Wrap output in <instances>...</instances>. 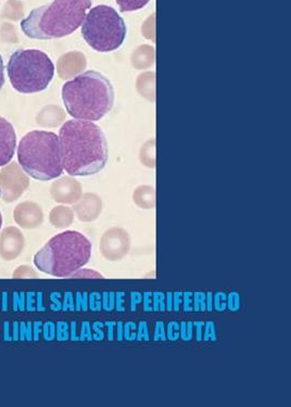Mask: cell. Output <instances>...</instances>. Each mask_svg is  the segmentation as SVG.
Masks as SVG:
<instances>
[{"mask_svg":"<svg viewBox=\"0 0 291 407\" xmlns=\"http://www.w3.org/2000/svg\"><path fill=\"white\" fill-rule=\"evenodd\" d=\"M62 168L70 176H91L101 172L109 159L103 129L91 121H68L59 131Z\"/></svg>","mask_w":291,"mask_h":407,"instance_id":"6da1fadb","label":"cell"},{"mask_svg":"<svg viewBox=\"0 0 291 407\" xmlns=\"http://www.w3.org/2000/svg\"><path fill=\"white\" fill-rule=\"evenodd\" d=\"M62 100L72 118L83 121H101L114 104L111 81L96 71H87L62 87Z\"/></svg>","mask_w":291,"mask_h":407,"instance_id":"7a4b0ae2","label":"cell"},{"mask_svg":"<svg viewBox=\"0 0 291 407\" xmlns=\"http://www.w3.org/2000/svg\"><path fill=\"white\" fill-rule=\"evenodd\" d=\"M93 0H53L33 9L21 22L26 36L39 41L62 39L82 26Z\"/></svg>","mask_w":291,"mask_h":407,"instance_id":"3957f363","label":"cell"},{"mask_svg":"<svg viewBox=\"0 0 291 407\" xmlns=\"http://www.w3.org/2000/svg\"><path fill=\"white\" fill-rule=\"evenodd\" d=\"M91 248V240L80 231H63L51 238L35 254L34 264L51 276L70 277L89 262Z\"/></svg>","mask_w":291,"mask_h":407,"instance_id":"277c9868","label":"cell"},{"mask_svg":"<svg viewBox=\"0 0 291 407\" xmlns=\"http://www.w3.org/2000/svg\"><path fill=\"white\" fill-rule=\"evenodd\" d=\"M18 161L23 171L37 181H51L61 176L63 168L59 136L46 131L26 134L19 144Z\"/></svg>","mask_w":291,"mask_h":407,"instance_id":"5b68a950","label":"cell"},{"mask_svg":"<svg viewBox=\"0 0 291 407\" xmlns=\"http://www.w3.org/2000/svg\"><path fill=\"white\" fill-rule=\"evenodd\" d=\"M7 71L12 87L21 94L41 93L55 76L51 58L37 49L16 50L10 57Z\"/></svg>","mask_w":291,"mask_h":407,"instance_id":"8992f818","label":"cell"},{"mask_svg":"<svg viewBox=\"0 0 291 407\" xmlns=\"http://www.w3.org/2000/svg\"><path fill=\"white\" fill-rule=\"evenodd\" d=\"M82 35L96 51H114L126 41V22L114 8L96 6L87 12L83 21Z\"/></svg>","mask_w":291,"mask_h":407,"instance_id":"52a82bcc","label":"cell"},{"mask_svg":"<svg viewBox=\"0 0 291 407\" xmlns=\"http://www.w3.org/2000/svg\"><path fill=\"white\" fill-rule=\"evenodd\" d=\"M30 186V179L16 162L8 163L0 171V191L6 204L16 201Z\"/></svg>","mask_w":291,"mask_h":407,"instance_id":"ba28073f","label":"cell"},{"mask_svg":"<svg viewBox=\"0 0 291 407\" xmlns=\"http://www.w3.org/2000/svg\"><path fill=\"white\" fill-rule=\"evenodd\" d=\"M131 249L130 233L121 227H112L101 236L99 250L108 261L116 262L128 256Z\"/></svg>","mask_w":291,"mask_h":407,"instance_id":"9c48e42d","label":"cell"},{"mask_svg":"<svg viewBox=\"0 0 291 407\" xmlns=\"http://www.w3.org/2000/svg\"><path fill=\"white\" fill-rule=\"evenodd\" d=\"M26 248V238L20 229L6 227L0 233V256L5 261L16 260Z\"/></svg>","mask_w":291,"mask_h":407,"instance_id":"30bf717a","label":"cell"},{"mask_svg":"<svg viewBox=\"0 0 291 407\" xmlns=\"http://www.w3.org/2000/svg\"><path fill=\"white\" fill-rule=\"evenodd\" d=\"M51 195L58 204H74L82 197V185L72 177L63 176L53 183Z\"/></svg>","mask_w":291,"mask_h":407,"instance_id":"8fae6325","label":"cell"},{"mask_svg":"<svg viewBox=\"0 0 291 407\" xmlns=\"http://www.w3.org/2000/svg\"><path fill=\"white\" fill-rule=\"evenodd\" d=\"M14 222L24 229H34L44 222V213L39 204L32 201L22 202L14 208Z\"/></svg>","mask_w":291,"mask_h":407,"instance_id":"7c38bea8","label":"cell"},{"mask_svg":"<svg viewBox=\"0 0 291 407\" xmlns=\"http://www.w3.org/2000/svg\"><path fill=\"white\" fill-rule=\"evenodd\" d=\"M73 211L81 222H93L101 214L103 201L98 195L87 193L82 195L81 199L76 202V206H73Z\"/></svg>","mask_w":291,"mask_h":407,"instance_id":"4fadbf2b","label":"cell"},{"mask_svg":"<svg viewBox=\"0 0 291 407\" xmlns=\"http://www.w3.org/2000/svg\"><path fill=\"white\" fill-rule=\"evenodd\" d=\"M16 147V136L9 121L0 116V166H7L14 158Z\"/></svg>","mask_w":291,"mask_h":407,"instance_id":"5bb4252c","label":"cell"},{"mask_svg":"<svg viewBox=\"0 0 291 407\" xmlns=\"http://www.w3.org/2000/svg\"><path fill=\"white\" fill-rule=\"evenodd\" d=\"M85 66H86V59L82 52H68L58 60V74L60 79H68L82 72Z\"/></svg>","mask_w":291,"mask_h":407,"instance_id":"9a60e30c","label":"cell"},{"mask_svg":"<svg viewBox=\"0 0 291 407\" xmlns=\"http://www.w3.org/2000/svg\"><path fill=\"white\" fill-rule=\"evenodd\" d=\"M74 221V211L68 206H59L49 213V222L56 228H68Z\"/></svg>","mask_w":291,"mask_h":407,"instance_id":"2e32d148","label":"cell"},{"mask_svg":"<svg viewBox=\"0 0 291 407\" xmlns=\"http://www.w3.org/2000/svg\"><path fill=\"white\" fill-rule=\"evenodd\" d=\"M66 119L62 109L57 106H47L37 114L36 121L43 126H57Z\"/></svg>","mask_w":291,"mask_h":407,"instance_id":"e0dca14e","label":"cell"},{"mask_svg":"<svg viewBox=\"0 0 291 407\" xmlns=\"http://www.w3.org/2000/svg\"><path fill=\"white\" fill-rule=\"evenodd\" d=\"M133 199L139 208L145 210L153 208L155 204V189L151 186H141L135 190Z\"/></svg>","mask_w":291,"mask_h":407,"instance_id":"ac0fdd59","label":"cell"},{"mask_svg":"<svg viewBox=\"0 0 291 407\" xmlns=\"http://www.w3.org/2000/svg\"><path fill=\"white\" fill-rule=\"evenodd\" d=\"M24 16V7L20 0H8L1 16L10 21H19Z\"/></svg>","mask_w":291,"mask_h":407,"instance_id":"d6986e66","label":"cell"},{"mask_svg":"<svg viewBox=\"0 0 291 407\" xmlns=\"http://www.w3.org/2000/svg\"><path fill=\"white\" fill-rule=\"evenodd\" d=\"M136 56L143 58H137V59H133V64H134L135 68L136 69H145L149 68V66L153 64V48L149 47V46H141V48H137L135 54Z\"/></svg>","mask_w":291,"mask_h":407,"instance_id":"ffe728a7","label":"cell"},{"mask_svg":"<svg viewBox=\"0 0 291 407\" xmlns=\"http://www.w3.org/2000/svg\"><path fill=\"white\" fill-rule=\"evenodd\" d=\"M118 9L122 12H134L143 9L150 0H116Z\"/></svg>","mask_w":291,"mask_h":407,"instance_id":"44dd1931","label":"cell"},{"mask_svg":"<svg viewBox=\"0 0 291 407\" xmlns=\"http://www.w3.org/2000/svg\"><path fill=\"white\" fill-rule=\"evenodd\" d=\"M0 36L6 43L16 44L18 43L19 39L16 35V27L10 23H4L0 29Z\"/></svg>","mask_w":291,"mask_h":407,"instance_id":"7402d4cb","label":"cell"},{"mask_svg":"<svg viewBox=\"0 0 291 407\" xmlns=\"http://www.w3.org/2000/svg\"><path fill=\"white\" fill-rule=\"evenodd\" d=\"M14 278H39V275L33 267L29 265H21L14 271Z\"/></svg>","mask_w":291,"mask_h":407,"instance_id":"603a6c76","label":"cell"},{"mask_svg":"<svg viewBox=\"0 0 291 407\" xmlns=\"http://www.w3.org/2000/svg\"><path fill=\"white\" fill-rule=\"evenodd\" d=\"M70 278H103V275L91 268H81L71 275Z\"/></svg>","mask_w":291,"mask_h":407,"instance_id":"cb8c5ba5","label":"cell"},{"mask_svg":"<svg viewBox=\"0 0 291 407\" xmlns=\"http://www.w3.org/2000/svg\"><path fill=\"white\" fill-rule=\"evenodd\" d=\"M5 84V66H4L3 57L0 54V91Z\"/></svg>","mask_w":291,"mask_h":407,"instance_id":"d4e9b609","label":"cell"},{"mask_svg":"<svg viewBox=\"0 0 291 407\" xmlns=\"http://www.w3.org/2000/svg\"><path fill=\"white\" fill-rule=\"evenodd\" d=\"M3 226V214H1V211H0V229Z\"/></svg>","mask_w":291,"mask_h":407,"instance_id":"484cf974","label":"cell"},{"mask_svg":"<svg viewBox=\"0 0 291 407\" xmlns=\"http://www.w3.org/2000/svg\"><path fill=\"white\" fill-rule=\"evenodd\" d=\"M0 197H1V191H0Z\"/></svg>","mask_w":291,"mask_h":407,"instance_id":"4316f807","label":"cell"}]
</instances>
